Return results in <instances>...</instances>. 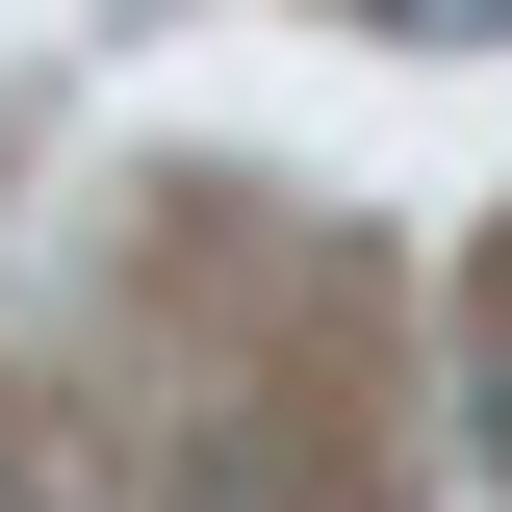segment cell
Masks as SVG:
<instances>
[{
  "mask_svg": "<svg viewBox=\"0 0 512 512\" xmlns=\"http://www.w3.org/2000/svg\"><path fill=\"white\" fill-rule=\"evenodd\" d=\"M0 512H26V487H0Z\"/></svg>",
  "mask_w": 512,
  "mask_h": 512,
  "instance_id": "obj_2",
  "label": "cell"
},
{
  "mask_svg": "<svg viewBox=\"0 0 512 512\" xmlns=\"http://www.w3.org/2000/svg\"><path fill=\"white\" fill-rule=\"evenodd\" d=\"M359 26H410V52H487V26H512V0H359Z\"/></svg>",
  "mask_w": 512,
  "mask_h": 512,
  "instance_id": "obj_1",
  "label": "cell"
}]
</instances>
